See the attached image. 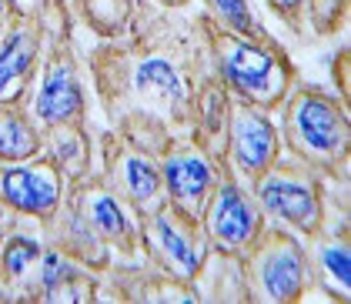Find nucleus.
I'll list each match as a JSON object with an SVG mask.
<instances>
[{"instance_id":"f257e3e1","label":"nucleus","mask_w":351,"mask_h":304,"mask_svg":"<svg viewBox=\"0 0 351 304\" xmlns=\"http://www.w3.org/2000/svg\"><path fill=\"white\" fill-rule=\"evenodd\" d=\"M87 74L110 131L158 154L171 138L194 131L197 104L217 77L204 14L137 0L128 34L97 40L87 54Z\"/></svg>"},{"instance_id":"f03ea898","label":"nucleus","mask_w":351,"mask_h":304,"mask_svg":"<svg viewBox=\"0 0 351 304\" xmlns=\"http://www.w3.org/2000/svg\"><path fill=\"white\" fill-rule=\"evenodd\" d=\"M281 111V144L288 157L318 170L331 188H348L351 177V114L348 104L318 84L298 81Z\"/></svg>"},{"instance_id":"7ed1b4c3","label":"nucleus","mask_w":351,"mask_h":304,"mask_svg":"<svg viewBox=\"0 0 351 304\" xmlns=\"http://www.w3.org/2000/svg\"><path fill=\"white\" fill-rule=\"evenodd\" d=\"M204 30L215 57V71L231 97L247 101L261 111H278L298 84V67L291 54L271 37L268 30L247 37L215 24L204 14Z\"/></svg>"},{"instance_id":"20e7f679","label":"nucleus","mask_w":351,"mask_h":304,"mask_svg":"<svg viewBox=\"0 0 351 304\" xmlns=\"http://www.w3.org/2000/svg\"><path fill=\"white\" fill-rule=\"evenodd\" d=\"M74 14L67 0H30L17 3L0 24V104L27 101L47 51L74 37Z\"/></svg>"},{"instance_id":"39448f33","label":"nucleus","mask_w":351,"mask_h":304,"mask_svg":"<svg viewBox=\"0 0 351 304\" xmlns=\"http://www.w3.org/2000/svg\"><path fill=\"white\" fill-rule=\"evenodd\" d=\"M238 268L247 288V304H298L315 291L308 244L281 224H265Z\"/></svg>"},{"instance_id":"423d86ee","label":"nucleus","mask_w":351,"mask_h":304,"mask_svg":"<svg viewBox=\"0 0 351 304\" xmlns=\"http://www.w3.org/2000/svg\"><path fill=\"white\" fill-rule=\"evenodd\" d=\"M247 191L254 194L268 221H278L304 241L322 234V227L328 224L331 188L318 170L295 157H278L254 184H247Z\"/></svg>"},{"instance_id":"0eeeda50","label":"nucleus","mask_w":351,"mask_h":304,"mask_svg":"<svg viewBox=\"0 0 351 304\" xmlns=\"http://www.w3.org/2000/svg\"><path fill=\"white\" fill-rule=\"evenodd\" d=\"M137 248L147 264L161 268L164 275L178 277V281H188V284L201 277L208 257H211V244L204 238L201 221L181 214L167 201L137 218Z\"/></svg>"},{"instance_id":"6e6552de","label":"nucleus","mask_w":351,"mask_h":304,"mask_svg":"<svg viewBox=\"0 0 351 304\" xmlns=\"http://www.w3.org/2000/svg\"><path fill=\"white\" fill-rule=\"evenodd\" d=\"M265 224H268V218L258 207L254 194L247 191V184L224 161L217 170L215 191L201 211V227H204V238L211 244V254L241 261L251 251V244L258 241V234L265 231Z\"/></svg>"},{"instance_id":"1a4fd4ad","label":"nucleus","mask_w":351,"mask_h":304,"mask_svg":"<svg viewBox=\"0 0 351 304\" xmlns=\"http://www.w3.org/2000/svg\"><path fill=\"white\" fill-rule=\"evenodd\" d=\"M97 151H101V164H97L101 177L108 181L110 191L134 211V218L154 211L158 204L167 201L158 154L144 151L141 144L110 131V127L97 138Z\"/></svg>"},{"instance_id":"9d476101","label":"nucleus","mask_w":351,"mask_h":304,"mask_svg":"<svg viewBox=\"0 0 351 304\" xmlns=\"http://www.w3.org/2000/svg\"><path fill=\"white\" fill-rule=\"evenodd\" d=\"M40 84L30 111L40 127L51 124H87V84L81 77V57L74 37L54 44L40 64Z\"/></svg>"},{"instance_id":"9b49d317","label":"nucleus","mask_w":351,"mask_h":304,"mask_svg":"<svg viewBox=\"0 0 351 304\" xmlns=\"http://www.w3.org/2000/svg\"><path fill=\"white\" fill-rule=\"evenodd\" d=\"M64 191L67 181L47 154L30 161H0V207L21 221L40 227L64 204Z\"/></svg>"},{"instance_id":"f8f14e48","label":"nucleus","mask_w":351,"mask_h":304,"mask_svg":"<svg viewBox=\"0 0 351 304\" xmlns=\"http://www.w3.org/2000/svg\"><path fill=\"white\" fill-rule=\"evenodd\" d=\"M158 164H161L167 204L201 221V211L215 191L217 170L224 161L211 157L191 134H184V138H171L158 151Z\"/></svg>"},{"instance_id":"ddd939ff","label":"nucleus","mask_w":351,"mask_h":304,"mask_svg":"<svg viewBox=\"0 0 351 304\" xmlns=\"http://www.w3.org/2000/svg\"><path fill=\"white\" fill-rule=\"evenodd\" d=\"M278 157H281V134H278L271 114L247 101L231 97L228 144H224V161L231 164V170L244 184H254Z\"/></svg>"},{"instance_id":"4468645a","label":"nucleus","mask_w":351,"mask_h":304,"mask_svg":"<svg viewBox=\"0 0 351 304\" xmlns=\"http://www.w3.org/2000/svg\"><path fill=\"white\" fill-rule=\"evenodd\" d=\"M97 294H101V275L71 261L54 244H44L40 261L17 288V301L30 304H94L101 301Z\"/></svg>"},{"instance_id":"2eb2a0df","label":"nucleus","mask_w":351,"mask_h":304,"mask_svg":"<svg viewBox=\"0 0 351 304\" xmlns=\"http://www.w3.org/2000/svg\"><path fill=\"white\" fill-rule=\"evenodd\" d=\"M64 197L71 201V204H77L84 214H87V221L94 224L101 234H104V241L110 244L114 254H121L124 261H131L137 251V218L134 211L117 197V194L108 188V181L101 177V170H94V174H87L81 181H71L67 184V191Z\"/></svg>"},{"instance_id":"dca6fc26","label":"nucleus","mask_w":351,"mask_h":304,"mask_svg":"<svg viewBox=\"0 0 351 304\" xmlns=\"http://www.w3.org/2000/svg\"><path fill=\"white\" fill-rule=\"evenodd\" d=\"M101 288H108L110 301L124 304H197L201 294L188 281L164 275L154 264H114L101 275Z\"/></svg>"},{"instance_id":"f3484780","label":"nucleus","mask_w":351,"mask_h":304,"mask_svg":"<svg viewBox=\"0 0 351 304\" xmlns=\"http://www.w3.org/2000/svg\"><path fill=\"white\" fill-rule=\"evenodd\" d=\"M40 238H44V244H54L60 254H67L71 261L84 264L94 275H104L114 261V251L104 241V234L87 221V214L77 204H71L67 197L54 211V218L40 224Z\"/></svg>"},{"instance_id":"a211bd4d","label":"nucleus","mask_w":351,"mask_h":304,"mask_svg":"<svg viewBox=\"0 0 351 304\" xmlns=\"http://www.w3.org/2000/svg\"><path fill=\"white\" fill-rule=\"evenodd\" d=\"M331 214V211H328ZM335 224L328 221L322 234H315L308 244V257L315 268V291H328L331 301H348L351 294V224H348V204L331 214Z\"/></svg>"},{"instance_id":"6ab92c4d","label":"nucleus","mask_w":351,"mask_h":304,"mask_svg":"<svg viewBox=\"0 0 351 304\" xmlns=\"http://www.w3.org/2000/svg\"><path fill=\"white\" fill-rule=\"evenodd\" d=\"M265 7L295 37H304L308 27L318 37H335L351 14V0H265Z\"/></svg>"},{"instance_id":"aec40b11","label":"nucleus","mask_w":351,"mask_h":304,"mask_svg":"<svg viewBox=\"0 0 351 304\" xmlns=\"http://www.w3.org/2000/svg\"><path fill=\"white\" fill-rule=\"evenodd\" d=\"M44 131V154L60 167L64 181H81L97 170L94 161V138L87 124H51Z\"/></svg>"},{"instance_id":"412c9836","label":"nucleus","mask_w":351,"mask_h":304,"mask_svg":"<svg viewBox=\"0 0 351 304\" xmlns=\"http://www.w3.org/2000/svg\"><path fill=\"white\" fill-rule=\"evenodd\" d=\"M44 154V131L27 101L0 104V161H30Z\"/></svg>"},{"instance_id":"4be33fe9","label":"nucleus","mask_w":351,"mask_h":304,"mask_svg":"<svg viewBox=\"0 0 351 304\" xmlns=\"http://www.w3.org/2000/svg\"><path fill=\"white\" fill-rule=\"evenodd\" d=\"M137 0H71L74 24L90 30L97 40H117L124 37L134 21Z\"/></svg>"},{"instance_id":"5701e85b","label":"nucleus","mask_w":351,"mask_h":304,"mask_svg":"<svg viewBox=\"0 0 351 304\" xmlns=\"http://www.w3.org/2000/svg\"><path fill=\"white\" fill-rule=\"evenodd\" d=\"M40 251H44V238L27 234V227H21V221L3 231V238H0V281L14 294L27 281L34 264L40 261Z\"/></svg>"},{"instance_id":"b1692460","label":"nucleus","mask_w":351,"mask_h":304,"mask_svg":"<svg viewBox=\"0 0 351 304\" xmlns=\"http://www.w3.org/2000/svg\"><path fill=\"white\" fill-rule=\"evenodd\" d=\"M204 14L221 24V27L234 30V34H247V37H254V34H261V21L254 17V10H251V0H204Z\"/></svg>"},{"instance_id":"393cba45","label":"nucleus","mask_w":351,"mask_h":304,"mask_svg":"<svg viewBox=\"0 0 351 304\" xmlns=\"http://www.w3.org/2000/svg\"><path fill=\"white\" fill-rule=\"evenodd\" d=\"M331 84L338 87L335 97L351 104V51L348 47H341L338 54L331 57Z\"/></svg>"},{"instance_id":"a878e982","label":"nucleus","mask_w":351,"mask_h":304,"mask_svg":"<svg viewBox=\"0 0 351 304\" xmlns=\"http://www.w3.org/2000/svg\"><path fill=\"white\" fill-rule=\"evenodd\" d=\"M158 7H164V10H184L191 0H154Z\"/></svg>"},{"instance_id":"bb28decb","label":"nucleus","mask_w":351,"mask_h":304,"mask_svg":"<svg viewBox=\"0 0 351 304\" xmlns=\"http://www.w3.org/2000/svg\"><path fill=\"white\" fill-rule=\"evenodd\" d=\"M14 301H17V294H14V291L0 281V304H14Z\"/></svg>"},{"instance_id":"cd10ccee","label":"nucleus","mask_w":351,"mask_h":304,"mask_svg":"<svg viewBox=\"0 0 351 304\" xmlns=\"http://www.w3.org/2000/svg\"><path fill=\"white\" fill-rule=\"evenodd\" d=\"M10 10H17V0H0V24L7 21V14Z\"/></svg>"},{"instance_id":"c85d7f7f","label":"nucleus","mask_w":351,"mask_h":304,"mask_svg":"<svg viewBox=\"0 0 351 304\" xmlns=\"http://www.w3.org/2000/svg\"><path fill=\"white\" fill-rule=\"evenodd\" d=\"M0 238H3V227H0Z\"/></svg>"}]
</instances>
